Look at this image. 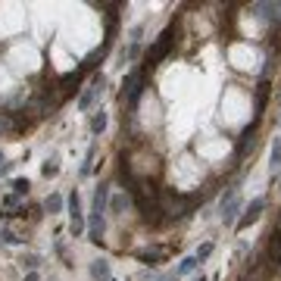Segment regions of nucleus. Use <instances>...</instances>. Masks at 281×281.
Masks as SVG:
<instances>
[{
	"label": "nucleus",
	"instance_id": "obj_7",
	"mask_svg": "<svg viewBox=\"0 0 281 281\" xmlns=\"http://www.w3.org/2000/svg\"><path fill=\"white\" fill-rule=\"evenodd\" d=\"M266 259L272 262V269H278V266H281V231H272L269 247H266Z\"/></svg>",
	"mask_w": 281,
	"mask_h": 281
},
{
	"label": "nucleus",
	"instance_id": "obj_10",
	"mask_svg": "<svg viewBox=\"0 0 281 281\" xmlns=\"http://www.w3.org/2000/svg\"><path fill=\"white\" fill-rule=\"evenodd\" d=\"M91 278L94 281H109V262L106 259H94L91 262Z\"/></svg>",
	"mask_w": 281,
	"mask_h": 281
},
{
	"label": "nucleus",
	"instance_id": "obj_25",
	"mask_svg": "<svg viewBox=\"0 0 281 281\" xmlns=\"http://www.w3.org/2000/svg\"><path fill=\"white\" fill-rule=\"evenodd\" d=\"M209 253H212V244H203V247H200V250H197V262H200V259H206V256H209Z\"/></svg>",
	"mask_w": 281,
	"mask_h": 281
},
{
	"label": "nucleus",
	"instance_id": "obj_22",
	"mask_svg": "<svg viewBox=\"0 0 281 281\" xmlns=\"http://www.w3.org/2000/svg\"><path fill=\"white\" fill-rule=\"evenodd\" d=\"M78 209H81V197H78V191H75L69 197V216H72V212H78Z\"/></svg>",
	"mask_w": 281,
	"mask_h": 281
},
{
	"label": "nucleus",
	"instance_id": "obj_2",
	"mask_svg": "<svg viewBox=\"0 0 281 281\" xmlns=\"http://www.w3.org/2000/svg\"><path fill=\"white\" fill-rule=\"evenodd\" d=\"M237 212H241V197H237V191H231L222 197V212H219V219H222L225 225H237Z\"/></svg>",
	"mask_w": 281,
	"mask_h": 281
},
{
	"label": "nucleus",
	"instance_id": "obj_19",
	"mask_svg": "<svg viewBox=\"0 0 281 281\" xmlns=\"http://www.w3.org/2000/svg\"><path fill=\"white\" fill-rule=\"evenodd\" d=\"M28 187H31V181H28V178H16V181H13V191H16V197L28 194Z\"/></svg>",
	"mask_w": 281,
	"mask_h": 281
},
{
	"label": "nucleus",
	"instance_id": "obj_23",
	"mask_svg": "<svg viewBox=\"0 0 281 281\" xmlns=\"http://www.w3.org/2000/svg\"><path fill=\"white\" fill-rule=\"evenodd\" d=\"M91 159H94V147L88 150V156H84V163H81V175H88V172H91Z\"/></svg>",
	"mask_w": 281,
	"mask_h": 281
},
{
	"label": "nucleus",
	"instance_id": "obj_29",
	"mask_svg": "<svg viewBox=\"0 0 281 281\" xmlns=\"http://www.w3.org/2000/svg\"><path fill=\"white\" fill-rule=\"evenodd\" d=\"M275 231H281V212H278V222H275Z\"/></svg>",
	"mask_w": 281,
	"mask_h": 281
},
{
	"label": "nucleus",
	"instance_id": "obj_9",
	"mask_svg": "<svg viewBox=\"0 0 281 281\" xmlns=\"http://www.w3.org/2000/svg\"><path fill=\"white\" fill-rule=\"evenodd\" d=\"M78 81H81V72H69V75H63V78H59V97L72 94L75 88H78Z\"/></svg>",
	"mask_w": 281,
	"mask_h": 281
},
{
	"label": "nucleus",
	"instance_id": "obj_30",
	"mask_svg": "<svg viewBox=\"0 0 281 281\" xmlns=\"http://www.w3.org/2000/svg\"><path fill=\"white\" fill-rule=\"evenodd\" d=\"M175 278H178V275H166V278H163V281H175Z\"/></svg>",
	"mask_w": 281,
	"mask_h": 281
},
{
	"label": "nucleus",
	"instance_id": "obj_21",
	"mask_svg": "<svg viewBox=\"0 0 281 281\" xmlns=\"http://www.w3.org/2000/svg\"><path fill=\"white\" fill-rule=\"evenodd\" d=\"M41 172H44L47 178H53V175L59 172V163H56V159H47V163H44V169H41Z\"/></svg>",
	"mask_w": 281,
	"mask_h": 281
},
{
	"label": "nucleus",
	"instance_id": "obj_32",
	"mask_svg": "<svg viewBox=\"0 0 281 281\" xmlns=\"http://www.w3.org/2000/svg\"><path fill=\"white\" fill-rule=\"evenodd\" d=\"M0 166H3V153H0Z\"/></svg>",
	"mask_w": 281,
	"mask_h": 281
},
{
	"label": "nucleus",
	"instance_id": "obj_13",
	"mask_svg": "<svg viewBox=\"0 0 281 281\" xmlns=\"http://www.w3.org/2000/svg\"><path fill=\"white\" fill-rule=\"evenodd\" d=\"M128 203H131V194H116V197L109 200V209H113V212H125V209H128Z\"/></svg>",
	"mask_w": 281,
	"mask_h": 281
},
{
	"label": "nucleus",
	"instance_id": "obj_31",
	"mask_svg": "<svg viewBox=\"0 0 281 281\" xmlns=\"http://www.w3.org/2000/svg\"><path fill=\"white\" fill-rule=\"evenodd\" d=\"M194 281H206V278H203V275H197V278H194Z\"/></svg>",
	"mask_w": 281,
	"mask_h": 281
},
{
	"label": "nucleus",
	"instance_id": "obj_15",
	"mask_svg": "<svg viewBox=\"0 0 281 281\" xmlns=\"http://www.w3.org/2000/svg\"><path fill=\"white\" fill-rule=\"evenodd\" d=\"M103 128H106V113L100 109V113L91 116V131H94V134H103Z\"/></svg>",
	"mask_w": 281,
	"mask_h": 281
},
{
	"label": "nucleus",
	"instance_id": "obj_33",
	"mask_svg": "<svg viewBox=\"0 0 281 281\" xmlns=\"http://www.w3.org/2000/svg\"><path fill=\"white\" fill-rule=\"evenodd\" d=\"M278 10H281V3H278Z\"/></svg>",
	"mask_w": 281,
	"mask_h": 281
},
{
	"label": "nucleus",
	"instance_id": "obj_27",
	"mask_svg": "<svg viewBox=\"0 0 281 281\" xmlns=\"http://www.w3.org/2000/svg\"><path fill=\"white\" fill-rule=\"evenodd\" d=\"M281 163V144H275V150H272V166Z\"/></svg>",
	"mask_w": 281,
	"mask_h": 281
},
{
	"label": "nucleus",
	"instance_id": "obj_16",
	"mask_svg": "<svg viewBox=\"0 0 281 281\" xmlns=\"http://www.w3.org/2000/svg\"><path fill=\"white\" fill-rule=\"evenodd\" d=\"M69 231H72V237H81V234H84V216H81V209L72 212V225H69Z\"/></svg>",
	"mask_w": 281,
	"mask_h": 281
},
{
	"label": "nucleus",
	"instance_id": "obj_26",
	"mask_svg": "<svg viewBox=\"0 0 281 281\" xmlns=\"http://www.w3.org/2000/svg\"><path fill=\"white\" fill-rule=\"evenodd\" d=\"M0 237H3L6 244H19V234H13V231H0Z\"/></svg>",
	"mask_w": 281,
	"mask_h": 281
},
{
	"label": "nucleus",
	"instance_id": "obj_11",
	"mask_svg": "<svg viewBox=\"0 0 281 281\" xmlns=\"http://www.w3.org/2000/svg\"><path fill=\"white\" fill-rule=\"evenodd\" d=\"M266 100H269V78H262L259 88H256V119H259L262 109H266Z\"/></svg>",
	"mask_w": 281,
	"mask_h": 281
},
{
	"label": "nucleus",
	"instance_id": "obj_18",
	"mask_svg": "<svg viewBox=\"0 0 281 281\" xmlns=\"http://www.w3.org/2000/svg\"><path fill=\"white\" fill-rule=\"evenodd\" d=\"M19 262H22V269H28V272H35V269L41 266V256H35V253H28V256H22Z\"/></svg>",
	"mask_w": 281,
	"mask_h": 281
},
{
	"label": "nucleus",
	"instance_id": "obj_12",
	"mask_svg": "<svg viewBox=\"0 0 281 281\" xmlns=\"http://www.w3.org/2000/svg\"><path fill=\"white\" fill-rule=\"evenodd\" d=\"M106 197H109V184H100L97 191H94V212H103Z\"/></svg>",
	"mask_w": 281,
	"mask_h": 281
},
{
	"label": "nucleus",
	"instance_id": "obj_3",
	"mask_svg": "<svg viewBox=\"0 0 281 281\" xmlns=\"http://www.w3.org/2000/svg\"><path fill=\"white\" fill-rule=\"evenodd\" d=\"M122 94H125V100H128V103L134 106L141 100V91H144V72L141 69H134V72H128L125 75V84H122Z\"/></svg>",
	"mask_w": 281,
	"mask_h": 281
},
{
	"label": "nucleus",
	"instance_id": "obj_1",
	"mask_svg": "<svg viewBox=\"0 0 281 281\" xmlns=\"http://www.w3.org/2000/svg\"><path fill=\"white\" fill-rule=\"evenodd\" d=\"M172 44H175V31H172V28H166L163 35L156 38V44L147 50V63L153 66V63H159V59H166V56H169V50H172Z\"/></svg>",
	"mask_w": 281,
	"mask_h": 281
},
{
	"label": "nucleus",
	"instance_id": "obj_28",
	"mask_svg": "<svg viewBox=\"0 0 281 281\" xmlns=\"http://www.w3.org/2000/svg\"><path fill=\"white\" fill-rule=\"evenodd\" d=\"M22 281H41V275H38V272H28V275H25Z\"/></svg>",
	"mask_w": 281,
	"mask_h": 281
},
{
	"label": "nucleus",
	"instance_id": "obj_5",
	"mask_svg": "<svg viewBox=\"0 0 281 281\" xmlns=\"http://www.w3.org/2000/svg\"><path fill=\"white\" fill-rule=\"evenodd\" d=\"M262 209H266V200H262V197H256V200L250 203V206L244 209V216H237V228H250V225H253V222H256V219L262 216Z\"/></svg>",
	"mask_w": 281,
	"mask_h": 281
},
{
	"label": "nucleus",
	"instance_id": "obj_14",
	"mask_svg": "<svg viewBox=\"0 0 281 281\" xmlns=\"http://www.w3.org/2000/svg\"><path fill=\"white\" fill-rule=\"evenodd\" d=\"M44 209L50 212V216H56V212H63V197H59V194H50V197L44 200Z\"/></svg>",
	"mask_w": 281,
	"mask_h": 281
},
{
	"label": "nucleus",
	"instance_id": "obj_6",
	"mask_svg": "<svg viewBox=\"0 0 281 281\" xmlns=\"http://www.w3.org/2000/svg\"><path fill=\"white\" fill-rule=\"evenodd\" d=\"M256 122H259V119H253V125H247V128L241 131V138H237V147H234V153H237V156H247V150L253 147V134H256Z\"/></svg>",
	"mask_w": 281,
	"mask_h": 281
},
{
	"label": "nucleus",
	"instance_id": "obj_20",
	"mask_svg": "<svg viewBox=\"0 0 281 281\" xmlns=\"http://www.w3.org/2000/svg\"><path fill=\"white\" fill-rule=\"evenodd\" d=\"M138 256H141L144 262H150V266H153V262H156V259H163V250H141Z\"/></svg>",
	"mask_w": 281,
	"mask_h": 281
},
{
	"label": "nucleus",
	"instance_id": "obj_4",
	"mask_svg": "<svg viewBox=\"0 0 281 281\" xmlns=\"http://www.w3.org/2000/svg\"><path fill=\"white\" fill-rule=\"evenodd\" d=\"M103 84H106V78H103V75L97 72V75H94V78H91L88 91H84L81 97H78V109H91V103H94V100L100 97V94H103Z\"/></svg>",
	"mask_w": 281,
	"mask_h": 281
},
{
	"label": "nucleus",
	"instance_id": "obj_8",
	"mask_svg": "<svg viewBox=\"0 0 281 281\" xmlns=\"http://www.w3.org/2000/svg\"><path fill=\"white\" fill-rule=\"evenodd\" d=\"M88 241H94V244L103 241V216H100V212H94L88 219Z\"/></svg>",
	"mask_w": 281,
	"mask_h": 281
},
{
	"label": "nucleus",
	"instance_id": "obj_17",
	"mask_svg": "<svg viewBox=\"0 0 281 281\" xmlns=\"http://www.w3.org/2000/svg\"><path fill=\"white\" fill-rule=\"evenodd\" d=\"M194 269H197V256H184V259H181V266L175 269V275H191Z\"/></svg>",
	"mask_w": 281,
	"mask_h": 281
},
{
	"label": "nucleus",
	"instance_id": "obj_24",
	"mask_svg": "<svg viewBox=\"0 0 281 281\" xmlns=\"http://www.w3.org/2000/svg\"><path fill=\"white\" fill-rule=\"evenodd\" d=\"M10 128H13L10 116H3V113H0V134H3V131H10Z\"/></svg>",
	"mask_w": 281,
	"mask_h": 281
}]
</instances>
